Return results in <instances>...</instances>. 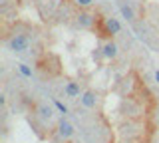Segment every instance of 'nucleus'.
<instances>
[{"mask_svg":"<svg viewBox=\"0 0 159 143\" xmlns=\"http://www.w3.org/2000/svg\"><path fill=\"white\" fill-rule=\"evenodd\" d=\"M28 46H30V40L24 36V34H14V36L8 40V48L12 52H26Z\"/></svg>","mask_w":159,"mask_h":143,"instance_id":"f257e3e1","label":"nucleus"},{"mask_svg":"<svg viewBox=\"0 0 159 143\" xmlns=\"http://www.w3.org/2000/svg\"><path fill=\"white\" fill-rule=\"evenodd\" d=\"M103 26H106V32L111 34V36H113V34H119V32H121V24H119L117 18H111V16L106 18V20H103Z\"/></svg>","mask_w":159,"mask_h":143,"instance_id":"f03ea898","label":"nucleus"},{"mask_svg":"<svg viewBox=\"0 0 159 143\" xmlns=\"http://www.w3.org/2000/svg\"><path fill=\"white\" fill-rule=\"evenodd\" d=\"M58 135L62 137V139H70V137L74 135V125L62 119V121H60V125H58Z\"/></svg>","mask_w":159,"mask_h":143,"instance_id":"7ed1b4c3","label":"nucleus"},{"mask_svg":"<svg viewBox=\"0 0 159 143\" xmlns=\"http://www.w3.org/2000/svg\"><path fill=\"white\" fill-rule=\"evenodd\" d=\"M102 54L107 58V60H113V58L117 56V46H116V44H113L111 40H109V42H106V44H103V48H102Z\"/></svg>","mask_w":159,"mask_h":143,"instance_id":"20e7f679","label":"nucleus"},{"mask_svg":"<svg viewBox=\"0 0 159 143\" xmlns=\"http://www.w3.org/2000/svg\"><path fill=\"white\" fill-rule=\"evenodd\" d=\"M119 10H121V16L125 18V20H129V22H133V20H135V10H133V6H131V4L121 2V4H119Z\"/></svg>","mask_w":159,"mask_h":143,"instance_id":"39448f33","label":"nucleus"},{"mask_svg":"<svg viewBox=\"0 0 159 143\" xmlns=\"http://www.w3.org/2000/svg\"><path fill=\"white\" fill-rule=\"evenodd\" d=\"M64 92H66L68 97H78L80 96V86H78L76 82H68L66 87H64Z\"/></svg>","mask_w":159,"mask_h":143,"instance_id":"423d86ee","label":"nucleus"},{"mask_svg":"<svg viewBox=\"0 0 159 143\" xmlns=\"http://www.w3.org/2000/svg\"><path fill=\"white\" fill-rule=\"evenodd\" d=\"M92 14H88V12H82V14H78V26L80 28H88V26H92Z\"/></svg>","mask_w":159,"mask_h":143,"instance_id":"0eeeda50","label":"nucleus"},{"mask_svg":"<svg viewBox=\"0 0 159 143\" xmlns=\"http://www.w3.org/2000/svg\"><path fill=\"white\" fill-rule=\"evenodd\" d=\"M82 103L86 107H93V105H96V93H93V92H86L82 96Z\"/></svg>","mask_w":159,"mask_h":143,"instance_id":"6e6552de","label":"nucleus"},{"mask_svg":"<svg viewBox=\"0 0 159 143\" xmlns=\"http://www.w3.org/2000/svg\"><path fill=\"white\" fill-rule=\"evenodd\" d=\"M38 113H40V117H42V119H50V117H52V109H50L48 105H40L38 107Z\"/></svg>","mask_w":159,"mask_h":143,"instance_id":"1a4fd4ad","label":"nucleus"},{"mask_svg":"<svg viewBox=\"0 0 159 143\" xmlns=\"http://www.w3.org/2000/svg\"><path fill=\"white\" fill-rule=\"evenodd\" d=\"M18 70H20V74H22L24 78H32V70H30L26 64H18Z\"/></svg>","mask_w":159,"mask_h":143,"instance_id":"9d476101","label":"nucleus"},{"mask_svg":"<svg viewBox=\"0 0 159 143\" xmlns=\"http://www.w3.org/2000/svg\"><path fill=\"white\" fill-rule=\"evenodd\" d=\"M54 105H56V107H58V111H62V113H68V107H66V105H64V103H62V101H58V100H54Z\"/></svg>","mask_w":159,"mask_h":143,"instance_id":"9b49d317","label":"nucleus"},{"mask_svg":"<svg viewBox=\"0 0 159 143\" xmlns=\"http://www.w3.org/2000/svg\"><path fill=\"white\" fill-rule=\"evenodd\" d=\"M76 4H78V6H82V8H88V6H92V4H93V0H76Z\"/></svg>","mask_w":159,"mask_h":143,"instance_id":"f8f14e48","label":"nucleus"},{"mask_svg":"<svg viewBox=\"0 0 159 143\" xmlns=\"http://www.w3.org/2000/svg\"><path fill=\"white\" fill-rule=\"evenodd\" d=\"M155 80H157V82H159V70H157V72H155Z\"/></svg>","mask_w":159,"mask_h":143,"instance_id":"ddd939ff","label":"nucleus"}]
</instances>
